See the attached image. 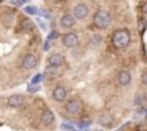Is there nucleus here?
I'll return each instance as SVG.
<instances>
[{
  "label": "nucleus",
  "mask_w": 147,
  "mask_h": 131,
  "mask_svg": "<svg viewBox=\"0 0 147 131\" xmlns=\"http://www.w3.org/2000/svg\"><path fill=\"white\" fill-rule=\"evenodd\" d=\"M130 42H131V36H130V32L125 29H118L111 36V43L117 49H125L130 45Z\"/></svg>",
  "instance_id": "nucleus-1"
},
{
  "label": "nucleus",
  "mask_w": 147,
  "mask_h": 131,
  "mask_svg": "<svg viewBox=\"0 0 147 131\" xmlns=\"http://www.w3.org/2000/svg\"><path fill=\"white\" fill-rule=\"evenodd\" d=\"M92 23L97 29L104 30V29L110 28V25H111V15L107 10H98L92 17Z\"/></svg>",
  "instance_id": "nucleus-2"
},
{
  "label": "nucleus",
  "mask_w": 147,
  "mask_h": 131,
  "mask_svg": "<svg viewBox=\"0 0 147 131\" xmlns=\"http://www.w3.org/2000/svg\"><path fill=\"white\" fill-rule=\"evenodd\" d=\"M36 65H38V58H36V55L28 53V55L23 56V59H22V69H25V71H32V69L36 68Z\"/></svg>",
  "instance_id": "nucleus-3"
},
{
  "label": "nucleus",
  "mask_w": 147,
  "mask_h": 131,
  "mask_svg": "<svg viewBox=\"0 0 147 131\" xmlns=\"http://www.w3.org/2000/svg\"><path fill=\"white\" fill-rule=\"evenodd\" d=\"M78 42H80V38H78L77 33H74V32L65 33V35L62 36V45H63L65 48H68V49L75 48V46L78 45Z\"/></svg>",
  "instance_id": "nucleus-4"
},
{
  "label": "nucleus",
  "mask_w": 147,
  "mask_h": 131,
  "mask_svg": "<svg viewBox=\"0 0 147 131\" xmlns=\"http://www.w3.org/2000/svg\"><path fill=\"white\" fill-rule=\"evenodd\" d=\"M65 111L68 114H71V115L80 114L81 112V102H80V99H77V98L68 99L66 104H65Z\"/></svg>",
  "instance_id": "nucleus-5"
},
{
  "label": "nucleus",
  "mask_w": 147,
  "mask_h": 131,
  "mask_svg": "<svg viewBox=\"0 0 147 131\" xmlns=\"http://www.w3.org/2000/svg\"><path fill=\"white\" fill-rule=\"evenodd\" d=\"M72 15L75 16V19H78V20H84L90 15V7L85 3H80V5H77L75 7H74Z\"/></svg>",
  "instance_id": "nucleus-6"
},
{
  "label": "nucleus",
  "mask_w": 147,
  "mask_h": 131,
  "mask_svg": "<svg viewBox=\"0 0 147 131\" xmlns=\"http://www.w3.org/2000/svg\"><path fill=\"white\" fill-rule=\"evenodd\" d=\"M26 104V98L20 94H13L7 98V105L10 108H22Z\"/></svg>",
  "instance_id": "nucleus-7"
},
{
  "label": "nucleus",
  "mask_w": 147,
  "mask_h": 131,
  "mask_svg": "<svg viewBox=\"0 0 147 131\" xmlns=\"http://www.w3.org/2000/svg\"><path fill=\"white\" fill-rule=\"evenodd\" d=\"M75 22H77V19L72 13H65V15H62V17L59 20V26L62 29H72L75 26Z\"/></svg>",
  "instance_id": "nucleus-8"
},
{
  "label": "nucleus",
  "mask_w": 147,
  "mask_h": 131,
  "mask_svg": "<svg viewBox=\"0 0 147 131\" xmlns=\"http://www.w3.org/2000/svg\"><path fill=\"white\" fill-rule=\"evenodd\" d=\"M63 55L55 52V53H51L49 58H48V67H52V68H59L63 65Z\"/></svg>",
  "instance_id": "nucleus-9"
},
{
  "label": "nucleus",
  "mask_w": 147,
  "mask_h": 131,
  "mask_svg": "<svg viewBox=\"0 0 147 131\" xmlns=\"http://www.w3.org/2000/svg\"><path fill=\"white\" fill-rule=\"evenodd\" d=\"M131 72L130 71H127V69H123V71H120L118 72V75H117V82L121 85V87H128L130 84H131Z\"/></svg>",
  "instance_id": "nucleus-10"
},
{
  "label": "nucleus",
  "mask_w": 147,
  "mask_h": 131,
  "mask_svg": "<svg viewBox=\"0 0 147 131\" xmlns=\"http://www.w3.org/2000/svg\"><path fill=\"white\" fill-rule=\"evenodd\" d=\"M66 95H68V89L65 88V87H56L53 91H52V98H53V101H56V102H63L65 99H66Z\"/></svg>",
  "instance_id": "nucleus-11"
},
{
  "label": "nucleus",
  "mask_w": 147,
  "mask_h": 131,
  "mask_svg": "<svg viewBox=\"0 0 147 131\" xmlns=\"http://www.w3.org/2000/svg\"><path fill=\"white\" fill-rule=\"evenodd\" d=\"M53 121H55V115H53V112H52V111L45 110V111L40 114V122H42V125L49 127V125H52V124H53Z\"/></svg>",
  "instance_id": "nucleus-12"
},
{
  "label": "nucleus",
  "mask_w": 147,
  "mask_h": 131,
  "mask_svg": "<svg viewBox=\"0 0 147 131\" xmlns=\"http://www.w3.org/2000/svg\"><path fill=\"white\" fill-rule=\"evenodd\" d=\"M98 124H101L102 127H110V125H113V124H114V115L110 114V112L101 114L100 118H98Z\"/></svg>",
  "instance_id": "nucleus-13"
},
{
  "label": "nucleus",
  "mask_w": 147,
  "mask_h": 131,
  "mask_svg": "<svg viewBox=\"0 0 147 131\" xmlns=\"http://www.w3.org/2000/svg\"><path fill=\"white\" fill-rule=\"evenodd\" d=\"M134 105H136V108H146V105H147V97H146V94L144 92H138V94H136V97H134Z\"/></svg>",
  "instance_id": "nucleus-14"
},
{
  "label": "nucleus",
  "mask_w": 147,
  "mask_h": 131,
  "mask_svg": "<svg viewBox=\"0 0 147 131\" xmlns=\"http://www.w3.org/2000/svg\"><path fill=\"white\" fill-rule=\"evenodd\" d=\"M19 25H20V29L23 30V32H32L33 30V22L30 20V19H28V17H22L20 19V22H19Z\"/></svg>",
  "instance_id": "nucleus-15"
},
{
  "label": "nucleus",
  "mask_w": 147,
  "mask_h": 131,
  "mask_svg": "<svg viewBox=\"0 0 147 131\" xmlns=\"http://www.w3.org/2000/svg\"><path fill=\"white\" fill-rule=\"evenodd\" d=\"M58 77V68H52V67H48L45 69V74H43V78H46L48 81H53L55 78Z\"/></svg>",
  "instance_id": "nucleus-16"
},
{
  "label": "nucleus",
  "mask_w": 147,
  "mask_h": 131,
  "mask_svg": "<svg viewBox=\"0 0 147 131\" xmlns=\"http://www.w3.org/2000/svg\"><path fill=\"white\" fill-rule=\"evenodd\" d=\"M101 42H102V36H101V35H92V38H91V45L98 46Z\"/></svg>",
  "instance_id": "nucleus-17"
},
{
  "label": "nucleus",
  "mask_w": 147,
  "mask_h": 131,
  "mask_svg": "<svg viewBox=\"0 0 147 131\" xmlns=\"http://www.w3.org/2000/svg\"><path fill=\"white\" fill-rule=\"evenodd\" d=\"M59 38V33L56 32V30H53V32H51V35H49V39L52 40V39H58Z\"/></svg>",
  "instance_id": "nucleus-18"
},
{
  "label": "nucleus",
  "mask_w": 147,
  "mask_h": 131,
  "mask_svg": "<svg viewBox=\"0 0 147 131\" xmlns=\"http://www.w3.org/2000/svg\"><path fill=\"white\" fill-rule=\"evenodd\" d=\"M141 82H143L144 85H147V71H144V72L141 74Z\"/></svg>",
  "instance_id": "nucleus-19"
},
{
  "label": "nucleus",
  "mask_w": 147,
  "mask_h": 131,
  "mask_svg": "<svg viewBox=\"0 0 147 131\" xmlns=\"http://www.w3.org/2000/svg\"><path fill=\"white\" fill-rule=\"evenodd\" d=\"M25 10H26L28 13H32V15H33V13H36V7H30V6H28Z\"/></svg>",
  "instance_id": "nucleus-20"
},
{
  "label": "nucleus",
  "mask_w": 147,
  "mask_h": 131,
  "mask_svg": "<svg viewBox=\"0 0 147 131\" xmlns=\"http://www.w3.org/2000/svg\"><path fill=\"white\" fill-rule=\"evenodd\" d=\"M144 26H146V20L141 19V20H140V32H141V33L144 32Z\"/></svg>",
  "instance_id": "nucleus-21"
},
{
  "label": "nucleus",
  "mask_w": 147,
  "mask_h": 131,
  "mask_svg": "<svg viewBox=\"0 0 147 131\" xmlns=\"http://www.w3.org/2000/svg\"><path fill=\"white\" fill-rule=\"evenodd\" d=\"M141 9H143V13H147V2L143 5V7H141Z\"/></svg>",
  "instance_id": "nucleus-22"
},
{
  "label": "nucleus",
  "mask_w": 147,
  "mask_h": 131,
  "mask_svg": "<svg viewBox=\"0 0 147 131\" xmlns=\"http://www.w3.org/2000/svg\"><path fill=\"white\" fill-rule=\"evenodd\" d=\"M26 2H30V0H18V5H22V3H26Z\"/></svg>",
  "instance_id": "nucleus-23"
},
{
  "label": "nucleus",
  "mask_w": 147,
  "mask_h": 131,
  "mask_svg": "<svg viewBox=\"0 0 147 131\" xmlns=\"http://www.w3.org/2000/svg\"><path fill=\"white\" fill-rule=\"evenodd\" d=\"M53 2H55V3H62L63 0H53Z\"/></svg>",
  "instance_id": "nucleus-24"
},
{
  "label": "nucleus",
  "mask_w": 147,
  "mask_h": 131,
  "mask_svg": "<svg viewBox=\"0 0 147 131\" xmlns=\"http://www.w3.org/2000/svg\"><path fill=\"white\" fill-rule=\"evenodd\" d=\"M0 2H2V0H0Z\"/></svg>",
  "instance_id": "nucleus-25"
}]
</instances>
